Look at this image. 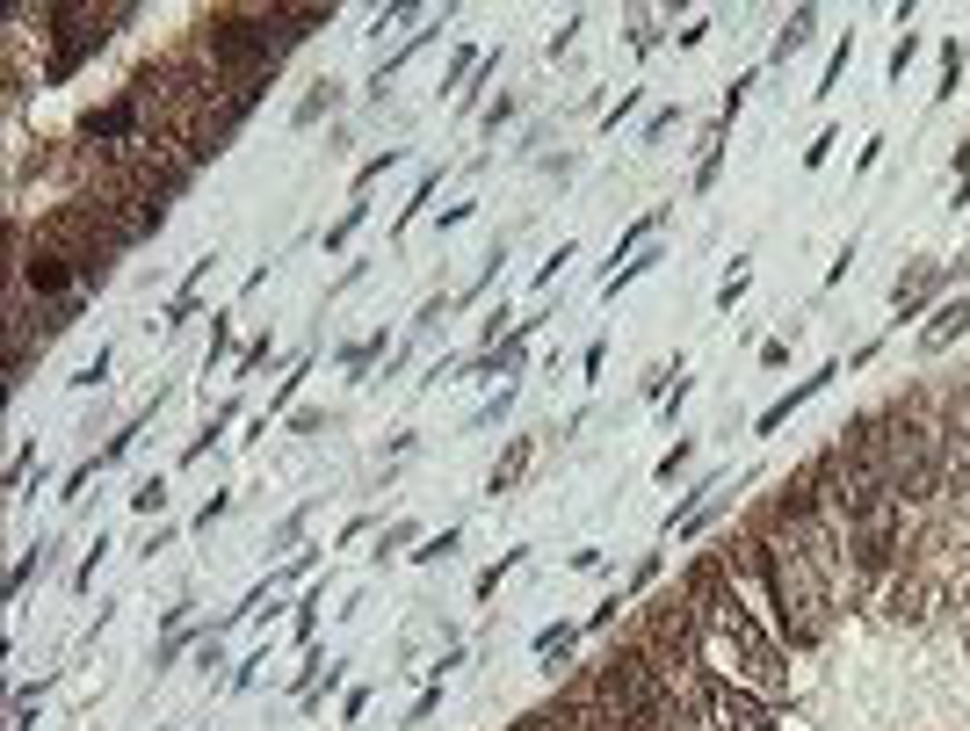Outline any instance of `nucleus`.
Returning <instances> with one entry per match:
<instances>
[{"mask_svg":"<svg viewBox=\"0 0 970 731\" xmlns=\"http://www.w3.org/2000/svg\"><path fill=\"white\" fill-rule=\"evenodd\" d=\"M703 710L717 717V731H775V710L761 688H732L724 674H703Z\"/></svg>","mask_w":970,"mask_h":731,"instance_id":"obj_2","label":"nucleus"},{"mask_svg":"<svg viewBox=\"0 0 970 731\" xmlns=\"http://www.w3.org/2000/svg\"><path fill=\"white\" fill-rule=\"evenodd\" d=\"M522 471H529V442H514V449L500 456V464H493V493H507V485L522 478Z\"/></svg>","mask_w":970,"mask_h":731,"instance_id":"obj_8","label":"nucleus"},{"mask_svg":"<svg viewBox=\"0 0 970 731\" xmlns=\"http://www.w3.org/2000/svg\"><path fill=\"white\" fill-rule=\"evenodd\" d=\"M225 348H232V319L218 312V319H210V370H218V355H225Z\"/></svg>","mask_w":970,"mask_h":731,"instance_id":"obj_14","label":"nucleus"},{"mask_svg":"<svg viewBox=\"0 0 970 731\" xmlns=\"http://www.w3.org/2000/svg\"><path fill=\"white\" fill-rule=\"evenodd\" d=\"M449 551H457V529L435 536V543H420V565H435V558H449Z\"/></svg>","mask_w":970,"mask_h":731,"instance_id":"obj_16","label":"nucleus"},{"mask_svg":"<svg viewBox=\"0 0 970 731\" xmlns=\"http://www.w3.org/2000/svg\"><path fill=\"white\" fill-rule=\"evenodd\" d=\"M688 456H695V449H688V442H681V449H674V456H666V464H659V485H674V478H681V471H688Z\"/></svg>","mask_w":970,"mask_h":731,"instance_id":"obj_15","label":"nucleus"},{"mask_svg":"<svg viewBox=\"0 0 970 731\" xmlns=\"http://www.w3.org/2000/svg\"><path fill=\"white\" fill-rule=\"evenodd\" d=\"M934 283H942V268H913V276H905V283H898V319H913V312H920V304L934 297Z\"/></svg>","mask_w":970,"mask_h":731,"instance_id":"obj_4","label":"nucleus"},{"mask_svg":"<svg viewBox=\"0 0 970 731\" xmlns=\"http://www.w3.org/2000/svg\"><path fill=\"white\" fill-rule=\"evenodd\" d=\"M189 645H196V630H189V623H174V637H167V645H160V674H167V666H174L181 652H189Z\"/></svg>","mask_w":970,"mask_h":731,"instance_id":"obj_11","label":"nucleus"},{"mask_svg":"<svg viewBox=\"0 0 970 731\" xmlns=\"http://www.w3.org/2000/svg\"><path fill=\"white\" fill-rule=\"evenodd\" d=\"M847 58H855V44L840 37V44H833V58H826V80H818V95H833V80H840V66H847Z\"/></svg>","mask_w":970,"mask_h":731,"instance_id":"obj_12","label":"nucleus"},{"mask_svg":"<svg viewBox=\"0 0 970 731\" xmlns=\"http://www.w3.org/2000/svg\"><path fill=\"white\" fill-rule=\"evenodd\" d=\"M131 507H138V514H160V507H167V478H145L138 493H131Z\"/></svg>","mask_w":970,"mask_h":731,"instance_id":"obj_10","label":"nucleus"},{"mask_svg":"<svg viewBox=\"0 0 970 731\" xmlns=\"http://www.w3.org/2000/svg\"><path fill=\"white\" fill-rule=\"evenodd\" d=\"M956 167H970V131H963V138H956Z\"/></svg>","mask_w":970,"mask_h":731,"instance_id":"obj_18","label":"nucleus"},{"mask_svg":"<svg viewBox=\"0 0 970 731\" xmlns=\"http://www.w3.org/2000/svg\"><path fill=\"white\" fill-rule=\"evenodd\" d=\"M333 95H341L333 80H312V87H305V102H297V124H319V116L333 109Z\"/></svg>","mask_w":970,"mask_h":731,"instance_id":"obj_7","label":"nucleus"},{"mask_svg":"<svg viewBox=\"0 0 970 731\" xmlns=\"http://www.w3.org/2000/svg\"><path fill=\"white\" fill-rule=\"evenodd\" d=\"M290 44H297V29L283 22V8H225V15L203 22V58L247 95V109L261 102V87L276 80Z\"/></svg>","mask_w":970,"mask_h":731,"instance_id":"obj_1","label":"nucleus"},{"mask_svg":"<svg viewBox=\"0 0 970 731\" xmlns=\"http://www.w3.org/2000/svg\"><path fill=\"white\" fill-rule=\"evenodd\" d=\"M963 326H970V304H942V312H934V326L920 333V348H949Z\"/></svg>","mask_w":970,"mask_h":731,"instance_id":"obj_5","label":"nucleus"},{"mask_svg":"<svg viewBox=\"0 0 970 731\" xmlns=\"http://www.w3.org/2000/svg\"><path fill=\"white\" fill-rule=\"evenodd\" d=\"M833 377H840V362H826V370H811V377H804V384H797V391H782V399H775V406H768V413H761V435H768V428H782V420H790V413H797V406H804V399H818V391H826V384H833Z\"/></svg>","mask_w":970,"mask_h":731,"instance_id":"obj_3","label":"nucleus"},{"mask_svg":"<svg viewBox=\"0 0 970 731\" xmlns=\"http://www.w3.org/2000/svg\"><path fill=\"white\" fill-rule=\"evenodd\" d=\"M391 551H413V522H391V529H384V543H377V558H391Z\"/></svg>","mask_w":970,"mask_h":731,"instance_id":"obj_13","label":"nucleus"},{"mask_svg":"<svg viewBox=\"0 0 970 731\" xmlns=\"http://www.w3.org/2000/svg\"><path fill=\"white\" fill-rule=\"evenodd\" d=\"M102 377H109V348H102V355H95V362H87V370H80V377H73V384H80V391H87V384H102Z\"/></svg>","mask_w":970,"mask_h":731,"instance_id":"obj_17","label":"nucleus"},{"mask_svg":"<svg viewBox=\"0 0 970 731\" xmlns=\"http://www.w3.org/2000/svg\"><path fill=\"white\" fill-rule=\"evenodd\" d=\"M811 29H818V15H811V8H797L790 22H782V37H775V51H768V58H790V51H804V44H811Z\"/></svg>","mask_w":970,"mask_h":731,"instance_id":"obj_6","label":"nucleus"},{"mask_svg":"<svg viewBox=\"0 0 970 731\" xmlns=\"http://www.w3.org/2000/svg\"><path fill=\"white\" fill-rule=\"evenodd\" d=\"M362 218H370V210H362V203H355V210H341V218H333V225H326V247H348V239H355V225H362Z\"/></svg>","mask_w":970,"mask_h":731,"instance_id":"obj_9","label":"nucleus"}]
</instances>
